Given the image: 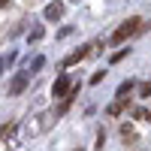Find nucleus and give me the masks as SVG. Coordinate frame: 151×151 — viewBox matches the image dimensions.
<instances>
[{"instance_id": "1", "label": "nucleus", "mask_w": 151, "mask_h": 151, "mask_svg": "<svg viewBox=\"0 0 151 151\" xmlns=\"http://www.w3.org/2000/svg\"><path fill=\"white\" fill-rule=\"evenodd\" d=\"M139 27H142V18H139V15L127 18V21H124V24H121V27H118L115 33H112V42H124L127 36H133V33L139 30Z\"/></svg>"}, {"instance_id": "2", "label": "nucleus", "mask_w": 151, "mask_h": 151, "mask_svg": "<svg viewBox=\"0 0 151 151\" xmlns=\"http://www.w3.org/2000/svg\"><path fill=\"white\" fill-rule=\"evenodd\" d=\"M70 91H73V85H70V76L67 73H60L58 79H55V97H70Z\"/></svg>"}, {"instance_id": "9", "label": "nucleus", "mask_w": 151, "mask_h": 151, "mask_svg": "<svg viewBox=\"0 0 151 151\" xmlns=\"http://www.w3.org/2000/svg\"><path fill=\"white\" fill-rule=\"evenodd\" d=\"M127 52H130V48H127ZM127 52H115V55H112V64H118V60H124V58H127Z\"/></svg>"}, {"instance_id": "8", "label": "nucleus", "mask_w": 151, "mask_h": 151, "mask_svg": "<svg viewBox=\"0 0 151 151\" xmlns=\"http://www.w3.org/2000/svg\"><path fill=\"white\" fill-rule=\"evenodd\" d=\"M12 130H15V124H3V127H0V139H3V136H9Z\"/></svg>"}, {"instance_id": "3", "label": "nucleus", "mask_w": 151, "mask_h": 151, "mask_svg": "<svg viewBox=\"0 0 151 151\" xmlns=\"http://www.w3.org/2000/svg\"><path fill=\"white\" fill-rule=\"evenodd\" d=\"M27 79H30V73H18L15 79H12V85H9V94H21L24 85H27Z\"/></svg>"}, {"instance_id": "6", "label": "nucleus", "mask_w": 151, "mask_h": 151, "mask_svg": "<svg viewBox=\"0 0 151 151\" xmlns=\"http://www.w3.org/2000/svg\"><path fill=\"white\" fill-rule=\"evenodd\" d=\"M130 91H133V82H130V79L118 85V100H121V103H124V100H127V94H130Z\"/></svg>"}, {"instance_id": "5", "label": "nucleus", "mask_w": 151, "mask_h": 151, "mask_svg": "<svg viewBox=\"0 0 151 151\" xmlns=\"http://www.w3.org/2000/svg\"><path fill=\"white\" fill-rule=\"evenodd\" d=\"M88 52H91V45H82L79 52H73V55H70V58L64 60V67H73V64H79L82 58H88Z\"/></svg>"}, {"instance_id": "12", "label": "nucleus", "mask_w": 151, "mask_h": 151, "mask_svg": "<svg viewBox=\"0 0 151 151\" xmlns=\"http://www.w3.org/2000/svg\"><path fill=\"white\" fill-rule=\"evenodd\" d=\"M145 118H148V121H151V112H148V115H145Z\"/></svg>"}, {"instance_id": "7", "label": "nucleus", "mask_w": 151, "mask_h": 151, "mask_svg": "<svg viewBox=\"0 0 151 151\" xmlns=\"http://www.w3.org/2000/svg\"><path fill=\"white\" fill-rule=\"evenodd\" d=\"M103 79H106V70H100V73H94V76H91V85H100Z\"/></svg>"}, {"instance_id": "4", "label": "nucleus", "mask_w": 151, "mask_h": 151, "mask_svg": "<svg viewBox=\"0 0 151 151\" xmlns=\"http://www.w3.org/2000/svg\"><path fill=\"white\" fill-rule=\"evenodd\" d=\"M42 15H45L48 21H58L60 15H64V3H48V6H45V12H42Z\"/></svg>"}, {"instance_id": "10", "label": "nucleus", "mask_w": 151, "mask_h": 151, "mask_svg": "<svg viewBox=\"0 0 151 151\" xmlns=\"http://www.w3.org/2000/svg\"><path fill=\"white\" fill-rule=\"evenodd\" d=\"M139 94H142V97H151V82H145V85L139 88Z\"/></svg>"}, {"instance_id": "11", "label": "nucleus", "mask_w": 151, "mask_h": 151, "mask_svg": "<svg viewBox=\"0 0 151 151\" xmlns=\"http://www.w3.org/2000/svg\"><path fill=\"white\" fill-rule=\"evenodd\" d=\"M12 3V0H0V9H3V6H9Z\"/></svg>"}]
</instances>
